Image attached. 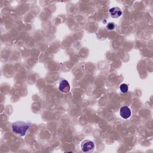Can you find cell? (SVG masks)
Returning <instances> with one entry per match:
<instances>
[{
  "instance_id": "4",
  "label": "cell",
  "mask_w": 153,
  "mask_h": 153,
  "mask_svg": "<svg viewBox=\"0 0 153 153\" xmlns=\"http://www.w3.org/2000/svg\"><path fill=\"white\" fill-rule=\"evenodd\" d=\"M120 114L122 118L124 119H127L131 116V112L127 106H123L120 108Z\"/></svg>"
},
{
  "instance_id": "1",
  "label": "cell",
  "mask_w": 153,
  "mask_h": 153,
  "mask_svg": "<svg viewBox=\"0 0 153 153\" xmlns=\"http://www.w3.org/2000/svg\"><path fill=\"white\" fill-rule=\"evenodd\" d=\"M30 124L24 121H16L12 124L13 131L20 136H25Z\"/></svg>"
},
{
  "instance_id": "3",
  "label": "cell",
  "mask_w": 153,
  "mask_h": 153,
  "mask_svg": "<svg viewBox=\"0 0 153 153\" xmlns=\"http://www.w3.org/2000/svg\"><path fill=\"white\" fill-rule=\"evenodd\" d=\"M70 85L66 79H62L59 83V90L62 93H68L70 91Z\"/></svg>"
},
{
  "instance_id": "6",
  "label": "cell",
  "mask_w": 153,
  "mask_h": 153,
  "mask_svg": "<svg viewBox=\"0 0 153 153\" xmlns=\"http://www.w3.org/2000/svg\"><path fill=\"white\" fill-rule=\"evenodd\" d=\"M120 89L122 93H126L128 91V85L126 84H122L120 86Z\"/></svg>"
},
{
  "instance_id": "5",
  "label": "cell",
  "mask_w": 153,
  "mask_h": 153,
  "mask_svg": "<svg viewBox=\"0 0 153 153\" xmlns=\"http://www.w3.org/2000/svg\"><path fill=\"white\" fill-rule=\"evenodd\" d=\"M109 13L110 16L113 18H118L122 14L121 9L118 7H112L109 9Z\"/></svg>"
},
{
  "instance_id": "7",
  "label": "cell",
  "mask_w": 153,
  "mask_h": 153,
  "mask_svg": "<svg viewBox=\"0 0 153 153\" xmlns=\"http://www.w3.org/2000/svg\"><path fill=\"white\" fill-rule=\"evenodd\" d=\"M114 27H115V25H114V24L113 23H109L108 24L107 26H106V27H107L108 29H109V30H112V29H114Z\"/></svg>"
},
{
  "instance_id": "2",
  "label": "cell",
  "mask_w": 153,
  "mask_h": 153,
  "mask_svg": "<svg viewBox=\"0 0 153 153\" xmlns=\"http://www.w3.org/2000/svg\"><path fill=\"white\" fill-rule=\"evenodd\" d=\"M95 146L94 143L90 140H84L81 145V149L84 152H90L93 151Z\"/></svg>"
}]
</instances>
